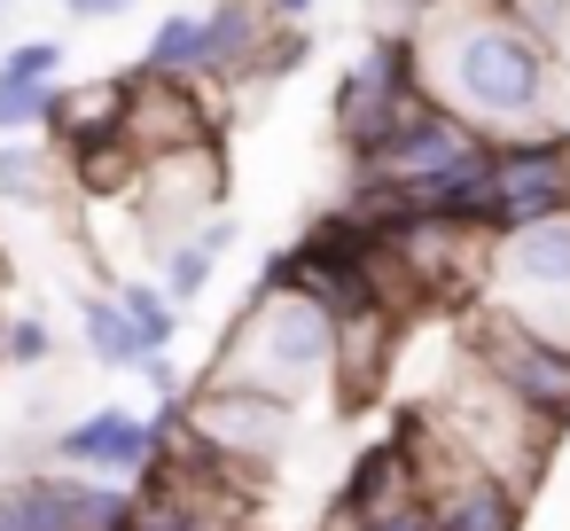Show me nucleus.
<instances>
[{
    "label": "nucleus",
    "instance_id": "1",
    "mask_svg": "<svg viewBox=\"0 0 570 531\" xmlns=\"http://www.w3.org/2000/svg\"><path fill=\"white\" fill-rule=\"evenodd\" d=\"M414 63L430 102L492 141L562 126V56L492 0H430L414 24Z\"/></svg>",
    "mask_w": 570,
    "mask_h": 531
},
{
    "label": "nucleus",
    "instance_id": "2",
    "mask_svg": "<svg viewBox=\"0 0 570 531\" xmlns=\"http://www.w3.org/2000/svg\"><path fill=\"white\" fill-rule=\"evenodd\" d=\"M204 383H250V391H282L305 399L321 383H336V313L305 289H250L243 321L219 336V360Z\"/></svg>",
    "mask_w": 570,
    "mask_h": 531
},
{
    "label": "nucleus",
    "instance_id": "3",
    "mask_svg": "<svg viewBox=\"0 0 570 531\" xmlns=\"http://www.w3.org/2000/svg\"><path fill=\"white\" fill-rule=\"evenodd\" d=\"M484 305L515 313L531 336L570 352V212L492 235V250H484Z\"/></svg>",
    "mask_w": 570,
    "mask_h": 531
},
{
    "label": "nucleus",
    "instance_id": "4",
    "mask_svg": "<svg viewBox=\"0 0 570 531\" xmlns=\"http://www.w3.org/2000/svg\"><path fill=\"white\" fill-rule=\"evenodd\" d=\"M422 102H430V87H422V63H414V40H406V32H375V40L352 56V71L336 79V95H328V134H336V149L352 157V173H360Z\"/></svg>",
    "mask_w": 570,
    "mask_h": 531
},
{
    "label": "nucleus",
    "instance_id": "5",
    "mask_svg": "<svg viewBox=\"0 0 570 531\" xmlns=\"http://www.w3.org/2000/svg\"><path fill=\"white\" fill-rule=\"evenodd\" d=\"M297 430V399L282 391H250V383H188L180 399V437L188 453H204L219 476H250V469H274L282 445Z\"/></svg>",
    "mask_w": 570,
    "mask_h": 531
},
{
    "label": "nucleus",
    "instance_id": "6",
    "mask_svg": "<svg viewBox=\"0 0 570 531\" xmlns=\"http://www.w3.org/2000/svg\"><path fill=\"white\" fill-rule=\"evenodd\" d=\"M461 360L484 367L531 422H547V430L562 437V414H570V352H562V344L531 336L515 313H500V305L476 297V305L461 313Z\"/></svg>",
    "mask_w": 570,
    "mask_h": 531
},
{
    "label": "nucleus",
    "instance_id": "7",
    "mask_svg": "<svg viewBox=\"0 0 570 531\" xmlns=\"http://www.w3.org/2000/svg\"><path fill=\"white\" fill-rule=\"evenodd\" d=\"M570 212V134L539 126V134H500L492 141V235L531 227Z\"/></svg>",
    "mask_w": 570,
    "mask_h": 531
},
{
    "label": "nucleus",
    "instance_id": "8",
    "mask_svg": "<svg viewBox=\"0 0 570 531\" xmlns=\"http://www.w3.org/2000/svg\"><path fill=\"white\" fill-rule=\"evenodd\" d=\"M227 196V149L219 134L196 141V149H173V157H149L141 180H134V204L149 219V243H173V235H196Z\"/></svg>",
    "mask_w": 570,
    "mask_h": 531
},
{
    "label": "nucleus",
    "instance_id": "9",
    "mask_svg": "<svg viewBox=\"0 0 570 531\" xmlns=\"http://www.w3.org/2000/svg\"><path fill=\"white\" fill-rule=\"evenodd\" d=\"M48 453H56V469H79V476H102V484H141L165 461V422L134 414V406H95V414L63 422L48 437Z\"/></svg>",
    "mask_w": 570,
    "mask_h": 531
},
{
    "label": "nucleus",
    "instance_id": "10",
    "mask_svg": "<svg viewBox=\"0 0 570 531\" xmlns=\"http://www.w3.org/2000/svg\"><path fill=\"white\" fill-rule=\"evenodd\" d=\"M492 149V134H476L469 118H453V110H438V102H422L360 173L367 180H391V188H414V180H445V173H461L469 157H484Z\"/></svg>",
    "mask_w": 570,
    "mask_h": 531
},
{
    "label": "nucleus",
    "instance_id": "11",
    "mask_svg": "<svg viewBox=\"0 0 570 531\" xmlns=\"http://www.w3.org/2000/svg\"><path fill=\"white\" fill-rule=\"evenodd\" d=\"M212 134H219V118H212V102H204V79H149V71H134L126 141L141 149V165H149V157H173V149H196V141H212Z\"/></svg>",
    "mask_w": 570,
    "mask_h": 531
},
{
    "label": "nucleus",
    "instance_id": "12",
    "mask_svg": "<svg viewBox=\"0 0 570 531\" xmlns=\"http://www.w3.org/2000/svg\"><path fill=\"white\" fill-rule=\"evenodd\" d=\"M406 500H430V484H422L414 437L391 422V437H375V445L352 453V469H344V484H336V515H344V523H367V515L406 508Z\"/></svg>",
    "mask_w": 570,
    "mask_h": 531
},
{
    "label": "nucleus",
    "instance_id": "13",
    "mask_svg": "<svg viewBox=\"0 0 570 531\" xmlns=\"http://www.w3.org/2000/svg\"><path fill=\"white\" fill-rule=\"evenodd\" d=\"M430 523L438 531H523V484L492 469H461L430 492Z\"/></svg>",
    "mask_w": 570,
    "mask_h": 531
},
{
    "label": "nucleus",
    "instance_id": "14",
    "mask_svg": "<svg viewBox=\"0 0 570 531\" xmlns=\"http://www.w3.org/2000/svg\"><path fill=\"white\" fill-rule=\"evenodd\" d=\"M126 110H134V71H118V79H63V95L48 110V141L56 149L110 141V134H126Z\"/></svg>",
    "mask_w": 570,
    "mask_h": 531
},
{
    "label": "nucleus",
    "instance_id": "15",
    "mask_svg": "<svg viewBox=\"0 0 570 531\" xmlns=\"http://www.w3.org/2000/svg\"><path fill=\"white\" fill-rule=\"evenodd\" d=\"M274 32V0H212L204 9V79H250Z\"/></svg>",
    "mask_w": 570,
    "mask_h": 531
},
{
    "label": "nucleus",
    "instance_id": "16",
    "mask_svg": "<svg viewBox=\"0 0 570 531\" xmlns=\"http://www.w3.org/2000/svg\"><path fill=\"white\" fill-rule=\"evenodd\" d=\"M235 243V219L227 212H212L196 235H173V243H157V289L188 313L204 289H212V274H219V250Z\"/></svg>",
    "mask_w": 570,
    "mask_h": 531
},
{
    "label": "nucleus",
    "instance_id": "17",
    "mask_svg": "<svg viewBox=\"0 0 570 531\" xmlns=\"http://www.w3.org/2000/svg\"><path fill=\"white\" fill-rule=\"evenodd\" d=\"M79 336H87V360H95V367H110V375H126V367H141V360H149V336H141V321L126 313L118 274H110L102 289H79Z\"/></svg>",
    "mask_w": 570,
    "mask_h": 531
},
{
    "label": "nucleus",
    "instance_id": "18",
    "mask_svg": "<svg viewBox=\"0 0 570 531\" xmlns=\"http://www.w3.org/2000/svg\"><path fill=\"white\" fill-rule=\"evenodd\" d=\"M63 188H71V173H63V149H56V141H32V134L0 141V204L48 212Z\"/></svg>",
    "mask_w": 570,
    "mask_h": 531
},
{
    "label": "nucleus",
    "instance_id": "19",
    "mask_svg": "<svg viewBox=\"0 0 570 531\" xmlns=\"http://www.w3.org/2000/svg\"><path fill=\"white\" fill-rule=\"evenodd\" d=\"M134 71H149V79H204V9H165Z\"/></svg>",
    "mask_w": 570,
    "mask_h": 531
},
{
    "label": "nucleus",
    "instance_id": "20",
    "mask_svg": "<svg viewBox=\"0 0 570 531\" xmlns=\"http://www.w3.org/2000/svg\"><path fill=\"white\" fill-rule=\"evenodd\" d=\"M63 79H24L17 63H0V141H17V134H40L48 110H56Z\"/></svg>",
    "mask_w": 570,
    "mask_h": 531
},
{
    "label": "nucleus",
    "instance_id": "21",
    "mask_svg": "<svg viewBox=\"0 0 570 531\" xmlns=\"http://www.w3.org/2000/svg\"><path fill=\"white\" fill-rule=\"evenodd\" d=\"M118 297H126V313L141 321L149 352H173V336H180V305L157 289V274H118Z\"/></svg>",
    "mask_w": 570,
    "mask_h": 531
},
{
    "label": "nucleus",
    "instance_id": "22",
    "mask_svg": "<svg viewBox=\"0 0 570 531\" xmlns=\"http://www.w3.org/2000/svg\"><path fill=\"white\" fill-rule=\"evenodd\" d=\"M56 360V328L40 313H9V367H48Z\"/></svg>",
    "mask_w": 570,
    "mask_h": 531
},
{
    "label": "nucleus",
    "instance_id": "23",
    "mask_svg": "<svg viewBox=\"0 0 570 531\" xmlns=\"http://www.w3.org/2000/svg\"><path fill=\"white\" fill-rule=\"evenodd\" d=\"M141 0H63V17L71 24H118V17H134Z\"/></svg>",
    "mask_w": 570,
    "mask_h": 531
},
{
    "label": "nucleus",
    "instance_id": "24",
    "mask_svg": "<svg viewBox=\"0 0 570 531\" xmlns=\"http://www.w3.org/2000/svg\"><path fill=\"white\" fill-rule=\"evenodd\" d=\"M141 375H149V391H157V399H188V375L173 367V352H149V360H141Z\"/></svg>",
    "mask_w": 570,
    "mask_h": 531
},
{
    "label": "nucleus",
    "instance_id": "25",
    "mask_svg": "<svg viewBox=\"0 0 570 531\" xmlns=\"http://www.w3.org/2000/svg\"><path fill=\"white\" fill-rule=\"evenodd\" d=\"M313 17V0H274V24H305Z\"/></svg>",
    "mask_w": 570,
    "mask_h": 531
},
{
    "label": "nucleus",
    "instance_id": "26",
    "mask_svg": "<svg viewBox=\"0 0 570 531\" xmlns=\"http://www.w3.org/2000/svg\"><path fill=\"white\" fill-rule=\"evenodd\" d=\"M0 367H9V313H0Z\"/></svg>",
    "mask_w": 570,
    "mask_h": 531
},
{
    "label": "nucleus",
    "instance_id": "27",
    "mask_svg": "<svg viewBox=\"0 0 570 531\" xmlns=\"http://www.w3.org/2000/svg\"><path fill=\"white\" fill-rule=\"evenodd\" d=\"M562 437H570V414H562Z\"/></svg>",
    "mask_w": 570,
    "mask_h": 531
},
{
    "label": "nucleus",
    "instance_id": "28",
    "mask_svg": "<svg viewBox=\"0 0 570 531\" xmlns=\"http://www.w3.org/2000/svg\"><path fill=\"white\" fill-rule=\"evenodd\" d=\"M562 134H570V110H562Z\"/></svg>",
    "mask_w": 570,
    "mask_h": 531
},
{
    "label": "nucleus",
    "instance_id": "29",
    "mask_svg": "<svg viewBox=\"0 0 570 531\" xmlns=\"http://www.w3.org/2000/svg\"><path fill=\"white\" fill-rule=\"evenodd\" d=\"M0 17H9V0H0Z\"/></svg>",
    "mask_w": 570,
    "mask_h": 531
}]
</instances>
